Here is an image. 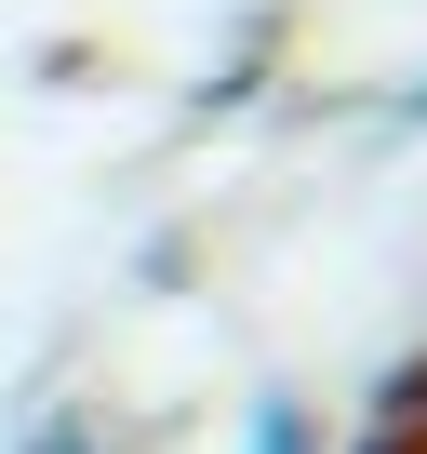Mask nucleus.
I'll return each mask as SVG.
<instances>
[{"label":"nucleus","mask_w":427,"mask_h":454,"mask_svg":"<svg viewBox=\"0 0 427 454\" xmlns=\"http://www.w3.org/2000/svg\"><path fill=\"white\" fill-rule=\"evenodd\" d=\"M41 454H107V441H94V427H54V441H41Z\"/></svg>","instance_id":"nucleus-2"},{"label":"nucleus","mask_w":427,"mask_h":454,"mask_svg":"<svg viewBox=\"0 0 427 454\" xmlns=\"http://www.w3.org/2000/svg\"><path fill=\"white\" fill-rule=\"evenodd\" d=\"M241 454H321V427H307L294 401H254V427H241Z\"/></svg>","instance_id":"nucleus-1"}]
</instances>
